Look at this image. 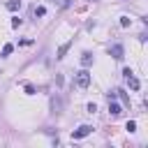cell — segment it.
<instances>
[{
  "label": "cell",
  "mask_w": 148,
  "mask_h": 148,
  "mask_svg": "<svg viewBox=\"0 0 148 148\" xmlns=\"http://www.w3.org/2000/svg\"><path fill=\"white\" fill-rule=\"evenodd\" d=\"M60 109H62L60 97H53V99H51V113H60Z\"/></svg>",
  "instance_id": "8"
},
{
  "label": "cell",
  "mask_w": 148,
  "mask_h": 148,
  "mask_svg": "<svg viewBox=\"0 0 148 148\" xmlns=\"http://www.w3.org/2000/svg\"><path fill=\"white\" fill-rule=\"evenodd\" d=\"M81 65H83V67H90V65H92V53H90V51H83V53H81Z\"/></svg>",
  "instance_id": "7"
},
{
  "label": "cell",
  "mask_w": 148,
  "mask_h": 148,
  "mask_svg": "<svg viewBox=\"0 0 148 148\" xmlns=\"http://www.w3.org/2000/svg\"><path fill=\"white\" fill-rule=\"evenodd\" d=\"M25 95H35V86H25Z\"/></svg>",
  "instance_id": "15"
},
{
  "label": "cell",
  "mask_w": 148,
  "mask_h": 148,
  "mask_svg": "<svg viewBox=\"0 0 148 148\" xmlns=\"http://www.w3.org/2000/svg\"><path fill=\"white\" fill-rule=\"evenodd\" d=\"M116 92L123 97V102H125V104H130V97H127V92H125V90H116Z\"/></svg>",
  "instance_id": "11"
},
{
  "label": "cell",
  "mask_w": 148,
  "mask_h": 148,
  "mask_svg": "<svg viewBox=\"0 0 148 148\" xmlns=\"http://www.w3.org/2000/svg\"><path fill=\"white\" fill-rule=\"evenodd\" d=\"M44 14H46L44 7H35V16H44Z\"/></svg>",
  "instance_id": "13"
},
{
  "label": "cell",
  "mask_w": 148,
  "mask_h": 148,
  "mask_svg": "<svg viewBox=\"0 0 148 148\" xmlns=\"http://www.w3.org/2000/svg\"><path fill=\"white\" fill-rule=\"evenodd\" d=\"M109 53H111L116 60H123V44H113V46L109 49Z\"/></svg>",
  "instance_id": "4"
},
{
  "label": "cell",
  "mask_w": 148,
  "mask_h": 148,
  "mask_svg": "<svg viewBox=\"0 0 148 148\" xmlns=\"http://www.w3.org/2000/svg\"><path fill=\"white\" fill-rule=\"evenodd\" d=\"M12 51H14V44H5L2 46V56H9Z\"/></svg>",
  "instance_id": "10"
},
{
  "label": "cell",
  "mask_w": 148,
  "mask_h": 148,
  "mask_svg": "<svg viewBox=\"0 0 148 148\" xmlns=\"http://www.w3.org/2000/svg\"><path fill=\"white\" fill-rule=\"evenodd\" d=\"M125 79H127V86H130L132 90H139V88H141V81H139L134 74H130V76H125Z\"/></svg>",
  "instance_id": "5"
},
{
  "label": "cell",
  "mask_w": 148,
  "mask_h": 148,
  "mask_svg": "<svg viewBox=\"0 0 148 148\" xmlns=\"http://www.w3.org/2000/svg\"><path fill=\"white\" fill-rule=\"evenodd\" d=\"M109 113H111L113 118H116V116H120V113H123V109H120V104H116L113 99H109Z\"/></svg>",
  "instance_id": "6"
},
{
  "label": "cell",
  "mask_w": 148,
  "mask_h": 148,
  "mask_svg": "<svg viewBox=\"0 0 148 148\" xmlns=\"http://www.w3.org/2000/svg\"><path fill=\"white\" fill-rule=\"evenodd\" d=\"M127 132H136V123L134 120H127Z\"/></svg>",
  "instance_id": "12"
},
{
  "label": "cell",
  "mask_w": 148,
  "mask_h": 148,
  "mask_svg": "<svg viewBox=\"0 0 148 148\" xmlns=\"http://www.w3.org/2000/svg\"><path fill=\"white\" fill-rule=\"evenodd\" d=\"M21 25V18H12V28H18Z\"/></svg>",
  "instance_id": "16"
},
{
  "label": "cell",
  "mask_w": 148,
  "mask_h": 148,
  "mask_svg": "<svg viewBox=\"0 0 148 148\" xmlns=\"http://www.w3.org/2000/svg\"><path fill=\"white\" fill-rule=\"evenodd\" d=\"M120 25H123V28H130V18L123 16V18H120Z\"/></svg>",
  "instance_id": "14"
},
{
  "label": "cell",
  "mask_w": 148,
  "mask_h": 148,
  "mask_svg": "<svg viewBox=\"0 0 148 148\" xmlns=\"http://www.w3.org/2000/svg\"><path fill=\"white\" fill-rule=\"evenodd\" d=\"M92 130H95L92 125H81L79 130H74V132H72V139H74V141H76V139H83V136L92 134Z\"/></svg>",
  "instance_id": "2"
},
{
  "label": "cell",
  "mask_w": 148,
  "mask_h": 148,
  "mask_svg": "<svg viewBox=\"0 0 148 148\" xmlns=\"http://www.w3.org/2000/svg\"><path fill=\"white\" fill-rule=\"evenodd\" d=\"M69 46H72V39H69V42H65V44H60V46H58V51H56V58H58V60H62V58H65V53L69 51Z\"/></svg>",
  "instance_id": "3"
},
{
  "label": "cell",
  "mask_w": 148,
  "mask_h": 148,
  "mask_svg": "<svg viewBox=\"0 0 148 148\" xmlns=\"http://www.w3.org/2000/svg\"><path fill=\"white\" fill-rule=\"evenodd\" d=\"M7 9H9V12L21 9V0H9V2H7Z\"/></svg>",
  "instance_id": "9"
},
{
  "label": "cell",
  "mask_w": 148,
  "mask_h": 148,
  "mask_svg": "<svg viewBox=\"0 0 148 148\" xmlns=\"http://www.w3.org/2000/svg\"><path fill=\"white\" fill-rule=\"evenodd\" d=\"M76 86H79V88H88V86H90V72H88L86 67H83L81 72H76Z\"/></svg>",
  "instance_id": "1"
}]
</instances>
